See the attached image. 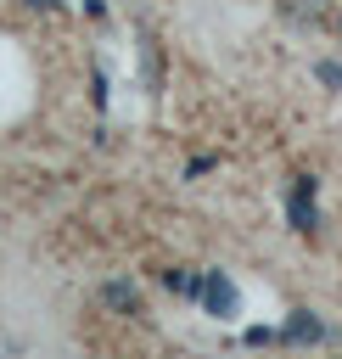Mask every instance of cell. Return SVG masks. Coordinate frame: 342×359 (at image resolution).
I'll use <instances>...</instances> for the list:
<instances>
[{"label": "cell", "instance_id": "6da1fadb", "mask_svg": "<svg viewBox=\"0 0 342 359\" xmlns=\"http://www.w3.org/2000/svg\"><path fill=\"white\" fill-rule=\"evenodd\" d=\"M202 309H207L213 320H235V314H241V292H235V280H230L224 269H207V275H202Z\"/></svg>", "mask_w": 342, "mask_h": 359}, {"label": "cell", "instance_id": "8992f818", "mask_svg": "<svg viewBox=\"0 0 342 359\" xmlns=\"http://www.w3.org/2000/svg\"><path fill=\"white\" fill-rule=\"evenodd\" d=\"M314 79L331 84V90H342V67H336V62H314Z\"/></svg>", "mask_w": 342, "mask_h": 359}, {"label": "cell", "instance_id": "277c9868", "mask_svg": "<svg viewBox=\"0 0 342 359\" xmlns=\"http://www.w3.org/2000/svg\"><path fill=\"white\" fill-rule=\"evenodd\" d=\"M101 297H107L112 309H123V314H135V309H140V292H135V286H123V280H112Z\"/></svg>", "mask_w": 342, "mask_h": 359}, {"label": "cell", "instance_id": "3957f363", "mask_svg": "<svg viewBox=\"0 0 342 359\" xmlns=\"http://www.w3.org/2000/svg\"><path fill=\"white\" fill-rule=\"evenodd\" d=\"M325 337V325H320V314H308V309H292V320H286V331H280V342H320Z\"/></svg>", "mask_w": 342, "mask_h": 359}, {"label": "cell", "instance_id": "5b68a950", "mask_svg": "<svg viewBox=\"0 0 342 359\" xmlns=\"http://www.w3.org/2000/svg\"><path fill=\"white\" fill-rule=\"evenodd\" d=\"M280 11H286L292 22H314V17L325 11V0H280Z\"/></svg>", "mask_w": 342, "mask_h": 359}, {"label": "cell", "instance_id": "7a4b0ae2", "mask_svg": "<svg viewBox=\"0 0 342 359\" xmlns=\"http://www.w3.org/2000/svg\"><path fill=\"white\" fill-rule=\"evenodd\" d=\"M286 213H292V224H297L303 236L320 224V213H314V180H308V174L292 180V191H286Z\"/></svg>", "mask_w": 342, "mask_h": 359}, {"label": "cell", "instance_id": "52a82bcc", "mask_svg": "<svg viewBox=\"0 0 342 359\" xmlns=\"http://www.w3.org/2000/svg\"><path fill=\"white\" fill-rule=\"evenodd\" d=\"M28 6H39V11H62V0H28Z\"/></svg>", "mask_w": 342, "mask_h": 359}]
</instances>
